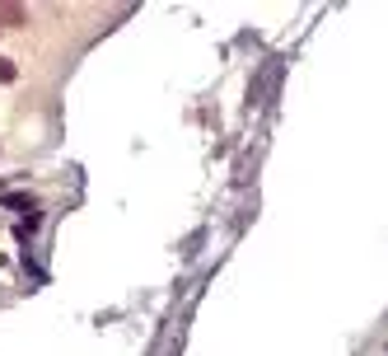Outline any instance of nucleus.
I'll return each instance as SVG.
<instances>
[{
	"label": "nucleus",
	"instance_id": "obj_1",
	"mask_svg": "<svg viewBox=\"0 0 388 356\" xmlns=\"http://www.w3.org/2000/svg\"><path fill=\"white\" fill-rule=\"evenodd\" d=\"M0 201H5V211H14L19 221L38 216V197H33V192H19V188H10V192H0Z\"/></svg>",
	"mask_w": 388,
	"mask_h": 356
},
{
	"label": "nucleus",
	"instance_id": "obj_2",
	"mask_svg": "<svg viewBox=\"0 0 388 356\" xmlns=\"http://www.w3.org/2000/svg\"><path fill=\"white\" fill-rule=\"evenodd\" d=\"M23 19H28V14H23L19 5H0V28H19Z\"/></svg>",
	"mask_w": 388,
	"mask_h": 356
},
{
	"label": "nucleus",
	"instance_id": "obj_3",
	"mask_svg": "<svg viewBox=\"0 0 388 356\" xmlns=\"http://www.w3.org/2000/svg\"><path fill=\"white\" fill-rule=\"evenodd\" d=\"M19 80V66H14L10 56H0V85H14Z\"/></svg>",
	"mask_w": 388,
	"mask_h": 356
},
{
	"label": "nucleus",
	"instance_id": "obj_4",
	"mask_svg": "<svg viewBox=\"0 0 388 356\" xmlns=\"http://www.w3.org/2000/svg\"><path fill=\"white\" fill-rule=\"evenodd\" d=\"M0 192H10V178H0Z\"/></svg>",
	"mask_w": 388,
	"mask_h": 356
}]
</instances>
